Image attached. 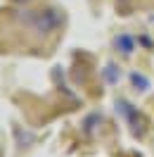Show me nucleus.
<instances>
[{
	"label": "nucleus",
	"instance_id": "1",
	"mask_svg": "<svg viewBox=\"0 0 154 157\" xmlns=\"http://www.w3.org/2000/svg\"><path fill=\"white\" fill-rule=\"evenodd\" d=\"M116 109H119V112H121V114L130 121L135 136H142V133H145V119L138 114V109H135L133 105H128L126 100H116Z\"/></svg>",
	"mask_w": 154,
	"mask_h": 157
},
{
	"label": "nucleus",
	"instance_id": "2",
	"mask_svg": "<svg viewBox=\"0 0 154 157\" xmlns=\"http://www.w3.org/2000/svg\"><path fill=\"white\" fill-rule=\"evenodd\" d=\"M116 48L121 50L123 55H130L135 50V40H133V36H128V33H121V36H116Z\"/></svg>",
	"mask_w": 154,
	"mask_h": 157
},
{
	"label": "nucleus",
	"instance_id": "3",
	"mask_svg": "<svg viewBox=\"0 0 154 157\" xmlns=\"http://www.w3.org/2000/svg\"><path fill=\"white\" fill-rule=\"evenodd\" d=\"M130 81H133V86H135L138 90H147V88H149V81H147L142 74H138V71H133V74H130Z\"/></svg>",
	"mask_w": 154,
	"mask_h": 157
},
{
	"label": "nucleus",
	"instance_id": "4",
	"mask_svg": "<svg viewBox=\"0 0 154 157\" xmlns=\"http://www.w3.org/2000/svg\"><path fill=\"white\" fill-rule=\"evenodd\" d=\"M119 76H121V74H119V69H116L114 64H107V69H105V78H107V81H109V83H116Z\"/></svg>",
	"mask_w": 154,
	"mask_h": 157
}]
</instances>
